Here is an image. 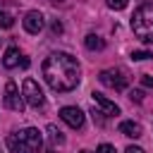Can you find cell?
<instances>
[{
  "label": "cell",
  "mask_w": 153,
  "mask_h": 153,
  "mask_svg": "<svg viewBox=\"0 0 153 153\" xmlns=\"http://www.w3.org/2000/svg\"><path fill=\"white\" fill-rule=\"evenodd\" d=\"M43 72V79L45 84L57 91V93H67L72 88L79 86L81 81V67H79V60L72 57L69 53H50L41 67Z\"/></svg>",
  "instance_id": "6da1fadb"
},
{
  "label": "cell",
  "mask_w": 153,
  "mask_h": 153,
  "mask_svg": "<svg viewBox=\"0 0 153 153\" xmlns=\"http://www.w3.org/2000/svg\"><path fill=\"white\" fill-rule=\"evenodd\" d=\"M5 143H7V148H10L12 153H41V148H43V136H41L38 129L26 127V129H19V131L10 134V136L5 139Z\"/></svg>",
  "instance_id": "7a4b0ae2"
},
{
  "label": "cell",
  "mask_w": 153,
  "mask_h": 153,
  "mask_svg": "<svg viewBox=\"0 0 153 153\" xmlns=\"http://www.w3.org/2000/svg\"><path fill=\"white\" fill-rule=\"evenodd\" d=\"M131 31L139 41L153 43V2H141L131 14Z\"/></svg>",
  "instance_id": "3957f363"
},
{
  "label": "cell",
  "mask_w": 153,
  "mask_h": 153,
  "mask_svg": "<svg viewBox=\"0 0 153 153\" xmlns=\"http://www.w3.org/2000/svg\"><path fill=\"white\" fill-rule=\"evenodd\" d=\"M98 79H100V84L103 86H108V88H115V91H124L127 86H129V72L124 69V67H110V69H103L100 74H98Z\"/></svg>",
  "instance_id": "277c9868"
},
{
  "label": "cell",
  "mask_w": 153,
  "mask_h": 153,
  "mask_svg": "<svg viewBox=\"0 0 153 153\" xmlns=\"http://www.w3.org/2000/svg\"><path fill=\"white\" fill-rule=\"evenodd\" d=\"M22 96H24V100L31 105V108H43V103H45V96H43V91H41V86L31 79V76H26L24 79V84H22Z\"/></svg>",
  "instance_id": "5b68a950"
},
{
  "label": "cell",
  "mask_w": 153,
  "mask_h": 153,
  "mask_svg": "<svg viewBox=\"0 0 153 153\" xmlns=\"http://www.w3.org/2000/svg\"><path fill=\"white\" fill-rule=\"evenodd\" d=\"M5 105L10 110H14V112H22L24 110V98L19 96V88H17L14 81H7L5 84Z\"/></svg>",
  "instance_id": "8992f818"
},
{
  "label": "cell",
  "mask_w": 153,
  "mask_h": 153,
  "mask_svg": "<svg viewBox=\"0 0 153 153\" xmlns=\"http://www.w3.org/2000/svg\"><path fill=\"white\" fill-rule=\"evenodd\" d=\"M60 120L65 124H69L72 129H81L84 127V112L76 108V105H65L60 110Z\"/></svg>",
  "instance_id": "52a82bcc"
},
{
  "label": "cell",
  "mask_w": 153,
  "mask_h": 153,
  "mask_svg": "<svg viewBox=\"0 0 153 153\" xmlns=\"http://www.w3.org/2000/svg\"><path fill=\"white\" fill-rule=\"evenodd\" d=\"M43 14L38 12V10H31V12H26L24 14V29L29 31V33H41V29H43Z\"/></svg>",
  "instance_id": "ba28073f"
},
{
  "label": "cell",
  "mask_w": 153,
  "mask_h": 153,
  "mask_svg": "<svg viewBox=\"0 0 153 153\" xmlns=\"http://www.w3.org/2000/svg\"><path fill=\"white\" fill-rule=\"evenodd\" d=\"M91 96H93V100H96V105H98V108H100V110H103L105 115H120V108H117V105H115L112 100H108V98H105L103 93H98V91H93Z\"/></svg>",
  "instance_id": "9c48e42d"
},
{
  "label": "cell",
  "mask_w": 153,
  "mask_h": 153,
  "mask_svg": "<svg viewBox=\"0 0 153 153\" xmlns=\"http://www.w3.org/2000/svg\"><path fill=\"white\" fill-rule=\"evenodd\" d=\"M120 134H124V136H129V139H139V136L143 134V129H141L139 122L124 120V122H120Z\"/></svg>",
  "instance_id": "30bf717a"
},
{
  "label": "cell",
  "mask_w": 153,
  "mask_h": 153,
  "mask_svg": "<svg viewBox=\"0 0 153 153\" xmlns=\"http://www.w3.org/2000/svg\"><path fill=\"white\" fill-rule=\"evenodd\" d=\"M19 62H22V55H19L17 45H10V48L5 50V57H2V67H5V69H12V67H17Z\"/></svg>",
  "instance_id": "8fae6325"
},
{
  "label": "cell",
  "mask_w": 153,
  "mask_h": 153,
  "mask_svg": "<svg viewBox=\"0 0 153 153\" xmlns=\"http://www.w3.org/2000/svg\"><path fill=\"white\" fill-rule=\"evenodd\" d=\"M84 45H86L88 50H103V48H105V41H103L98 33H88V36L84 38Z\"/></svg>",
  "instance_id": "7c38bea8"
},
{
  "label": "cell",
  "mask_w": 153,
  "mask_h": 153,
  "mask_svg": "<svg viewBox=\"0 0 153 153\" xmlns=\"http://www.w3.org/2000/svg\"><path fill=\"white\" fill-rule=\"evenodd\" d=\"M48 139H50L53 146H62V143H65V136H62V131H60L55 124H48Z\"/></svg>",
  "instance_id": "4fadbf2b"
},
{
  "label": "cell",
  "mask_w": 153,
  "mask_h": 153,
  "mask_svg": "<svg viewBox=\"0 0 153 153\" xmlns=\"http://www.w3.org/2000/svg\"><path fill=\"white\" fill-rule=\"evenodd\" d=\"M14 24V17L10 12H0V29H12Z\"/></svg>",
  "instance_id": "5bb4252c"
},
{
  "label": "cell",
  "mask_w": 153,
  "mask_h": 153,
  "mask_svg": "<svg viewBox=\"0 0 153 153\" xmlns=\"http://www.w3.org/2000/svg\"><path fill=\"white\" fill-rule=\"evenodd\" d=\"M105 2H108V7H110V10H124L129 0H105Z\"/></svg>",
  "instance_id": "9a60e30c"
},
{
  "label": "cell",
  "mask_w": 153,
  "mask_h": 153,
  "mask_svg": "<svg viewBox=\"0 0 153 153\" xmlns=\"http://www.w3.org/2000/svg\"><path fill=\"white\" fill-rule=\"evenodd\" d=\"M148 57H153L148 50H134L131 53V60H148Z\"/></svg>",
  "instance_id": "2e32d148"
},
{
  "label": "cell",
  "mask_w": 153,
  "mask_h": 153,
  "mask_svg": "<svg viewBox=\"0 0 153 153\" xmlns=\"http://www.w3.org/2000/svg\"><path fill=\"white\" fill-rule=\"evenodd\" d=\"M91 115H93V122H98V124H103V122H105V120H103V115H105V112H100V110H96V108H93V110H91Z\"/></svg>",
  "instance_id": "e0dca14e"
},
{
  "label": "cell",
  "mask_w": 153,
  "mask_h": 153,
  "mask_svg": "<svg viewBox=\"0 0 153 153\" xmlns=\"http://www.w3.org/2000/svg\"><path fill=\"white\" fill-rule=\"evenodd\" d=\"M96 153H115V148H112V146H110V143H100V146H98V151H96Z\"/></svg>",
  "instance_id": "ac0fdd59"
},
{
  "label": "cell",
  "mask_w": 153,
  "mask_h": 153,
  "mask_svg": "<svg viewBox=\"0 0 153 153\" xmlns=\"http://www.w3.org/2000/svg\"><path fill=\"white\" fill-rule=\"evenodd\" d=\"M141 84H143L146 88H153V76H148V74H143V76H141Z\"/></svg>",
  "instance_id": "d6986e66"
},
{
  "label": "cell",
  "mask_w": 153,
  "mask_h": 153,
  "mask_svg": "<svg viewBox=\"0 0 153 153\" xmlns=\"http://www.w3.org/2000/svg\"><path fill=\"white\" fill-rule=\"evenodd\" d=\"M50 29H53V33H62V24H60L57 19H55V22L50 24Z\"/></svg>",
  "instance_id": "ffe728a7"
},
{
  "label": "cell",
  "mask_w": 153,
  "mask_h": 153,
  "mask_svg": "<svg viewBox=\"0 0 153 153\" xmlns=\"http://www.w3.org/2000/svg\"><path fill=\"white\" fill-rule=\"evenodd\" d=\"M129 98H131V100H136V103H139V100H141V98H143V93H141V91H129Z\"/></svg>",
  "instance_id": "44dd1931"
},
{
  "label": "cell",
  "mask_w": 153,
  "mask_h": 153,
  "mask_svg": "<svg viewBox=\"0 0 153 153\" xmlns=\"http://www.w3.org/2000/svg\"><path fill=\"white\" fill-rule=\"evenodd\" d=\"M124 153H146L143 148H139V146H127L124 148Z\"/></svg>",
  "instance_id": "7402d4cb"
},
{
  "label": "cell",
  "mask_w": 153,
  "mask_h": 153,
  "mask_svg": "<svg viewBox=\"0 0 153 153\" xmlns=\"http://www.w3.org/2000/svg\"><path fill=\"white\" fill-rule=\"evenodd\" d=\"M81 153H93V151H88V148H84V151H81Z\"/></svg>",
  "instance_id": "603a6c76"
},
{
  "label": "cell",
  "mask_w": 153,
  "mask_h": 153,
  "mask_svg": "<svg viewBox=\"0 0 153 153\" xmlns=\"http://www.w3.org/2000/svg\"><path fill=\"white\" fill-rule=\"evenodd\" d=\"M50 153H57V151H50Z\"/></svg>",
  "instance_id": "cb8c5ba5"
},
{
  "label": "cell",
  "mask_w": 153,
  "mask_h": 153,
  "mask_svg": "<svg viewBox=\"0 0 153 153\" xmlns=\"http://www.w3.org/2000/svg\"><path fill=\"white\" fill-rule=\"evenodd\" d=\"M0 41H2V38H0Z\"/></svg>",
  "instance_id": "d4e9b609"
}]
</instances>
